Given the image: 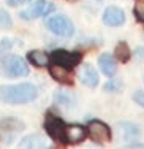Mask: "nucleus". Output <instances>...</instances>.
Listing matches in <instances>:
<instances>
[{"label":"nucleus","instance_id":"12","mask_svg":"<svg viewBox=\"0 0 144 149\" xmlns=\"http://www.w3.org/2000/svg\"><path fill=\"white\" fill-rule=\"evenodd\" d=\"M98 65H100V70L103 72V74L108 78H112L117 72V63L111 54H101L98 57Z\"/></svg>","mask_w":144,"mask_h":149},{"label":"nucleus","instance_id":"5","mask_svg":"<svg viewBox=\"0 0 144 149\" xmlns=\"http://www.w3.org/2000/svg\"><path fill=\"white\" fill-rule=\"evenodd\" d=\"M55 10L54 3L51 2H46V0H37L33 2L29 8H26L24 11L19 13V16L22 19H37V17H41V16H48L49 13H52Z\"/></svg>","mask_w":144,"mask_h":149},{"label":"nucleus","instance_id":"7","mask_svg":"<svg viewBox=\"0 0 144 149\" xmlns=\"http://www.w3.org/2000/svg\"><path fill=\"white\" fill-rule=\"evenodd\" d=\"M24 129V124L16 119H5L0 122V140L3 143H10L17 135V132Z\"/></svg>","mask_w":144,"mask_h":149},{"label":"nucleus","instance_id":"4","mask_svg":"<svg viewBox=\"0 0 144 149\" xmlns=\"http://www.w3.org/2000/svg\"><path fill=\"white\" fill-rule=\"evenodd\" d=\"M81 59H82V54H81V52L65 51V49H55V51L49 56V60H52V63L62 65L68 70L75 68L78 63H81Z\"/></svg>","mask_w":144,"mask_h":149},{"label":"nucleus","instance_id":"16","mask_svg":"<svg viewBox=\"0 0 144 149\" xmlns=\"http://www.w3.org/2000/svg\"><path fill=\"white\" fill-rule=\"evenodd\" d=\"M114 54H116V59L122 63H127L130 60V57H132V51H130L128 45L125 41H119L116 49H114Z\"/></svg>","mask_w":144,"mask_h":149},{"label":"nucleus","instance_id":"9","mask_svg":"<svg viewBox=\"0 0 144 149\" xmlns=\"http://www.w3.org/2000/svg\"><path fill=\"white\" fill-rule=\"evenodd\" d=\"M125 13L122 8H119V6H108L106 10H105L103 13V22L106 24V26L109 27H119L122 26V24L125 22Z\"/></svg>","mask_w":144,"mask_h":149},{"label":"nucleus","instance_id":"3","mask_svg":"<svg viewBox=\"0 0 144 149\" xmlns=\"http://www.w3.org/2000/svg\"><path fill=\"white\" fill-rule=\"evenodd\" d=\"M48 29L52 33L59 35V37H71L75 33V26H73L71 19L65 15H57L46 22Z\"/></svg>","mask_w":144,"mask_h":149},{"label":"nucleus","instance_id":"25","mask_svg":"<svg viewBox=\"0 0 144 149\" xmlns=\"http://www.w3.org/2000/svg\"><path fill=\"white\" fill-rule=\"evenodd\" d=\"M29 2V0H6V3H8L10 6H17V5H22V3Z\"/></svg>","mask_w":144,"mask_h":149},{"label":"nucleus","instance_id":"19","mask_svg":"<svg viewBox=\"0 0 144 149\" xmlns=\"http://www.w3.org/2000/svg\"><path fill=\"white\" fill-rule=\"evenodd\" d=\"M13 26L11 22V17H10V15L5 11V10H0V29H10V27Z\"/></svg>","mask_w":144,"mask_h":149},{"label":"nucleus","instance_id":"1","mask_svg":"<svg viewBox=\"0 0 144 149\" xmlns=\"http://www.w3.org/2000/svg\"><path fill=\"white\" fill-rule=\"evenodd\" d=\"M38 91L33 84L22 83L13 84V86H2L0 87V102L10 105H22L29 103L33 98H37Z\"/></svg>","mask_w":144,"mask_h":149},{"label":"nucleus","instance_id":"13","mask_svg":"<svg viewBox=\"0 0 144 149\" xmlns=\"http://www.w3.org/2000/svg\"><path fill=\"white\" fill-rule=\"evenodd\" d=\"M86 135H87L86 127H81V125H66V130H65V140H66V143H71V144L81 143V141L86 138Z\"/></svg>","mask_w":144,"mask_h":149},{"label":"nucleus","instance_id":"18","mask_svg":"<svg viewBox=\"0 0 144 149\" xmlns=\"http://www.w3.org/2000/svg\"><path fill=\"white\" fill-rule=\"evenodd\" d=\"M54 98L57 100V103L65 105V106H71L73 105V100H75L71 94H65V92H55Z\"/></svg>","mask_w":144,"mask_h":149},{"label":"nucleus","instance_id":"11","mask_svg":"<svg viewBox=\"0 0 144 149\" xmlns=\"http://www.w3.org/2000/svg\"><path fill=\"white\" fill-rule=\"evenodd\" d=\"M49 73H51V76L54 78L57 83L66 84V86H71L73 84V76H71V73H70V70L65 68V67L54 63V65L49 67Z\"/></svg>","mask_w":144,"mask_h":149},{"label":"nucleus","instance_id":"6","mask_svg":"<svg viewBox=\"0 0 144 149\" xmlns=\"http://www.w3.org/2000/svg\"><path fill=\"white\" fill-rule=\"evenodd\" d=\"M87 133H89L90 140L98 144H105L111 141V129L101 120H92L87 125Z\"/></svg>","mask_w":144,"mask_h":149},{"label":"nucleus","instance_id":"24","mask_svg":"<svg viewBox=\"0 0 144 149\" xmlns=\"http://www.w3.org/2000/svg\"><path fill=\"white\" fill-rule=\"evenodd\" d=\"M135 56H136V59H139L141 62H144V48L143 46H139V48L135 49Z\"/></svg>","mask_w":144,"mask_h":149},{"label":"nucleus","instance_id":"10","mask_svg":"<svg viewBox=\"0 0 144 149\" xmlns=\"http://www.w3.org/2000/svg\"><path fill=\"white\" fill-rule=\"evenodd\" d=\"M79 81L84 86L89 87H97L98 84V73L90 63H82L79 68Z\"/></svg>","mask_w":144,"mask_h":149},{"label":"nucleus","instance_id":"26","mask_svg":"<svg viewBox=\"0 0 144 149\" xmlns=\"http://www.w3.org/2000/svg\"><path fill=\"white\" fill-rule=\"evenodd\" d=\"M68 2H75V0H68Z\"/></svg>","mask_w":144,"mask_h":149},{"label":"nucleus","instance_id":"8","mask_svg":"<svg viewBox=\"0 0 144 149\" xmlns=\"http://www.w3.org/2000/svg\"><path fill=\"white\" fill-rule=\"evenodd\" d=\"M44 127H46V132H48V135L52 138V140L62 141V143H66V140H65L66 125H65V124L62 122L59 118H48L46 124H44Z\"/></svg>","mask_w":144,"mask_h":149},{"label":"nucleus","instance_id":"2","mask_svg":"<svg viewBox=\"0 0 144 149\" xmlns=\"http://www.w3.org/2000/svg\"><path fill=\"white\" fill-rule=\"evenodd\" d=\"M29 72H30L29 65L19 56H6L0 60V73L3 76H10V78L27 76Z\"/></svg>","mask_w":144,"mask_h":149},{"label":"nucleus","instance_id":"21","mask_svg":"<svg viewBox=\"0 0 144 149\" xmlns=\"http://www.w3.org/2000/svg\"><path fill=\"white\" fill-rule=\"evenodd\" d=\"M13 45H15V41L11 38H3V40H0V56L5 54L6 51H10Z\"/></svg>","mask_w":144,"mask_h":149},{"label":"nucleus","instance_id":"23","mask_svg":"<svg viewBox=\"0 0 144 149\" xmlns=\"http://www.w3.org/2000/svg\"><path fill=\"white\" fill-rule=\"evenodd\" d=\"M133 100L141 106V108H144V91H136L133 94Z\"/></svg>","mask_w":144,"mask_h":149},{"label":"nucleus","instance_id":"14","mask_svg":"<svg viewBox=\"0 0 144 149\" xmlns=\"http://www.w3.org/2000/svg\"><path fill=\"white\" fill-rule=\"evenodd\" d=\"M119 132H120V135L124 136L125 141H133L136 140V138L139 136V133H141V130H139V127L136 125V124L133 122H120L119 124Z\"/></svg>","mask_w":144,"mask_h":149},{"label":"nucleus","instance_id":"15","mask_svg":"<svg viewBox=\"0 0 144 149\" xmlns=\"http://www.w3.org/2000/svg\"><path fill=\"white\" fill-rule=\"evenodd\" d=\"M44 146H46V140L38 133L22 138V141L19 143V148H44Z\"/></svg>","mask_w":144,"mask_h":149},{"label":"nucleus","instance_id":"22","mask_svg":"<svg viewBox=\"0 0 144 149\" xmlns=\"http://www.w3.org/2000/svg\"><path fill=\"white\" fill-rule=\"evenodd\" d=\"M105 91L106 92H120L122 91V84L119 81H109L105 84Z\"/></svg>","mask_w":144,"mask_h":149},{"label":"nucleus","instance_id":"20","mask_svg":"<svg viewBox=\"0 0 144 149\" xmlns=\"http://www.w3.org/2000/svg\"><path fill=\"white\" fill-rule=\"evenodd\" d=\"M133 13H135L136 19L144 22V0H138L135 3V8H133Z\"/></svg>","mask_w":144,"mask_h":149},{"label":"nucleus","instance_id":"17","mask_svg":"<svg viewBox=\"0 0 144 149\" xmlns=\"http://www.w3.org/2000/svg\"><path fill=\"white\" fill-rule=\"evenodd\" d=\"M29 60L33 63V65H37V67H46L49 65V56L46 54L44 51H30L29 52Z\"/></svg>","mask_w":144,"mask_h":149}]
</instances>
